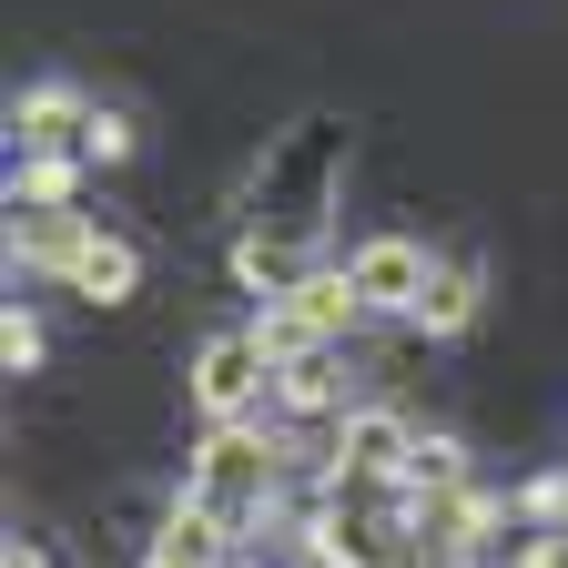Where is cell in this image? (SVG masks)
Returning a JSON list of instances; mask_svg holds the SVG:
<instances>
[{"label":"cell","mask_w":568,"mask_h":568,"mask_svg":"<svg viewBox=\"0 0 568 568\" xmlns=\"http://www.w3.org/2000/svg\"><path fill=\"white\" fill-rule=\"evenodd\" d=\"M284 467H295L284 416H224V426H203V437H193L183 497H193V508H213L234 538H254V528L274 518V497H284Z\"/></svg>","instance_id":"cell-1"},{"label":"cell","mask_w":568,"mask_h":568,"mask_svg":"<svg viewBox=\"0 0 568 568\" xmlns=\"http://www.w3.org/2000/svg\"><path fill=\"white\" fill-rule=\"evenodd\" d=\"M416 437H426V426L396 416V406H345V416H335V437H325V457H315V477L345 487V497H366V487H406Z\"/></svg>","instance_id":"cell-2"},{"label":"cell","mask_w":568,"mask_h":568,"mask_svg":"<svg viewBox=\"0 0 568 568\" xmlns=\"http://www.w3.org/2000/svg\"><path fill=\"white\" fill-rule=\"evenodd\" d=\"M183 396H193L203 426H224V416H264V406H274V345H264V325H224V335H203V345H193Z\"/></svg>","instance_id":"cell-3"},{"label":"cell","mask_w":568,"mask_h":568,"mask_svg":"<svg viewBox=\"0 0 568 568\" xmlns=\"http://www.w3.org/2000/svg\"><path fill=\"white\" fill-rule=\"evenodd\" d=\"M254 325H264L274 366H284V355H305V345H345L355 325H366V295H355V274H345V264H315L295 295H274Z\"/></svg>","instance_id":"cell-4"},{"label":"cell","mask_w":568,"mask_h":568,"mask_svg":"<svg viewBox=\"0 0 568 568\" xmlns=\"http://www.w3.org/2000/svg\"><path fill=\"white\" fill-rule=\"evenodd\" d=\"M345 274H355V295H366V315H416V295H426V244L416 234H366L345 254Z\"/></svg>","instance_id":"cell-5"},{"label":"cell","mask_w":568,"mask_h":568,"mask_svg":"<svg viewBox=\"0 0 568 568\" xmlns=\"http://www.w3.org/2000/svg\"><path fill=\"white\" fill-rule=\"evenodd\" d=\"M284 426H335L345 416V345H305V355H284L274 366V406Z\"/></svg>","instance_id":"cell-6"},{"label":"cell","mask_w":568,"mask_h":568,"mask_svg":"<svg viewBox=\"0 0 568 568\" xmlns=\"http://www.w3.org/2000/svg\"><path fill=\"white\" fill-rule=\"evenodd\" d=\"M92 244V213H71V203H11V264L21 274H71V254Z\"/></svg>","instance_id":"cell-7"},{"label":"cell","mask_w":568,"mask_h":568,"mask_svg":"<svg viewBox=\"0 0 568 568\" xmlns=\"http://www.w3.org/2000/svg\"><path fill=\"white\" fill-rule=\"evenodd\" d=\"M234 528L213 518V508H193V497H173V518L142 538V568H234Z\"/></svg>","instance_id":"cell-8"},{"label":"cell","mask_w":568,"mask_h":568,"mask_svg":"<svg viewBox=\"0 0 568 568\" xmlns=\"http://www.w3.org/2000/svg\"><path fill=\"white\" fill-rule=\"evenodd\" d=\"M92 112H102V102H82L71 82H41V92L11 102V142H21V153H82Z\"/></svg>","instance_id":"cell-9"},{"label":"cell","mask_w":568,"mask_h":568,"mask_svg":"<svg viewBox=\"0 0 568 568\" xmlns=\"http://www.w3.org/2000/svg\"><path fill=\"white\" fill-rule=\"evenodd\" d=\"M477 305H487V274H477V254H437V274H426V295H416V335H467L477 325Z\"/></svg>","instance_id":"cell-10"},{"label":"cell","mask_w":568,"mask_h":568,"mask_svg":"<svg viewBox=\"0 0 568 568\" xmlns=\"http://www.w3.org/2000/svg\"><path fill=\"white\" fill-rule=\"evenodd\" d=\"M61 284H71L82 305H132V295H142V244H132V234H102V224H92V244L71 254V274H61Z\"/></svg>","instance_id":"cell-11"},{"label":"cell","mask_w":568,"mask_h":568,"mask_svg":"<svg viewBox=\"0 0 568 568\" xmlns=\"http://www.w3.org/2000/svg\"><path fill=\"white\" fill-rule=\"evenodd\" d=\"M305 274H315V244L264 234V224H254V234H234V284H244V295H264V305H274V295H295Z\"/></svg>","instance_id":"cell-12"},{"label":"cell","mask_w":568,"mask_h":568,"mask_svg":"<svg viewBox=\"0 0 568 568\" xmlns=\"http://www.w3.org/2000/svg\"><path fill=\"white\" fill-rule=\"evenodd\" d=\"M71 183H82L71 153H21L11 163V203H71Z\"/></svg>","instance_id":"cell-13"},{"label":"cell","mask_w":568,"mask_h":568,"mask_svg":"<svg viewBox=\"0 0 568 568\" xmlns=\"http://www.w3.org/2000/svg\"><path fill=\"white\" fill-rule=\"evenodd\" d=\"M467 447L457 437H416V467H406V497H437V487H467Z\"/></svg>","instance_id":"cell-14"},{"label":"cell","mask_w":568,"mask_h":568,"mask_svg":"<svg viewBox=\"0 0 568 568\" xmlns=\"http://www.w3.org/2000/svg\"><path fill=\"white\" fill-rule=\"evenodd\" d=\"M0 355H11V376H31L41 366V315H21V305L0 315Z\"/></svg>","instance_id":"cell-15"},{"label":"cell","mask_w":568,"mask_h":568,"mask_svg":"<svg viewBox=\"0 0 568 568\" xmlns=\"http://www.w3.org/2000/svg\"><path fill=\"white\" fill-rule=\"evenodd\" d=\"M132 153V122L122 112H92V132H82V163H122Z\"/></svg>","instance_id":"cell-16"},{"label":"cell","mask_w":568,"mask_h":568,"mask_svg":"<svg viewBox=\"0 0 568 568\" xmlns=\"http://www.w3.org/2000/svg\"><path fill=\"white\" fill-rule=\"evenodd\" d=\"M518 568H568V518L528 528V538H518Z\"/></svg>","instance_id":"cell-17"},{"label":"cell","mask_w":568,"mask_h":568,"mask_svg":"<svg viewBox=\"0 0 568 568\" xmlns=\"http://www.w3.org/2000/svg\"><path fill=\"white\" fill-rule=\"evenodd\" d=\"M234 568H244V558H234Z\"/></svg>","instance_id":"cell-18"}]
</instances>
